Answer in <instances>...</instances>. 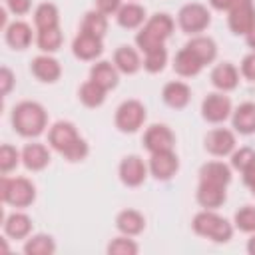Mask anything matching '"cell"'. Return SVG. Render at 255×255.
Here are the masks:
<instances>
[{"label": "cell", "instance_id": "obj_31", "mask_svg": "<svg viewBox=\"0 0 255 255\" xmlns=\"http://www.w3.org/2000/svg\"><path fill=\"white\" fill-rule=\"evenodd\" d=\"M106 94L108 92L104 88H100L96 82H92L90 78L78 88V100H80V104L86 106V108H90V110H96V108L104 106Z\"/></svg>", "mask_w": 255, "mask_h": 255}, {"label": "cell", "instance_id": "obj_5", "mask_svg": "<svg viewBox=\"0 0 255 255\" xmlns=\"http://www.w3.org/2000/svg\"><path fill=\"white\" fill-rule=\"evenodd\" d=\"M0 199L16 209H26L36 201V185L28 177H0Z\"/></svg>", "mask_w": 255, "mask_h": 255}, {"label": "cell", "instance_id": "obj_40", "mask_svg": "<svg viewBox=\"0 0 255 255\" xmlns=\"http://www.w3.org/2000/svg\"><path fill=\"white\" fill-rule=\"evenodd\" d=\"M239 74L243 80L255 82V52H249L243 56V60L239 64Z\"/></svg>", "mask_w": 255, "mask_h": 255}, {"label": "cell", "instance_id": "obj_34", "mask_svg": "<svg viewBox=\"0 0 255 255\" xmlns=\"http://www.w3.org/2000/svg\"><path fill=\"white\" fill-rule=\"evenodd\" d=\"M80 30L82 32H88V34H94L98 38H104L106 32H108V16L98 12L96 8L94 10H88L80 22Z\"/></svg>", "mask_w": 255, "mask_h": 255}, {"label": "cell", "instance_id": "obj_47", "mask_svg": "<svg viewBox=\"0 0 255 255\" xmlns=\"http://www.w3.org/2000/svg\"><path fill=\"white\" fill-rule=\"evenodd\" d=\"M245 42H247V46L251 48V52H255V28L245 36Z\"/></svg>", "mask_w": 255, "mask_h": 255}, {"label": "cell", "instance_id": "obj_37", "mask_svg": "<svg viewBox=\"0 0 255 255\" xmlns=\"http://www.w3.org/2000/svg\"><path fill=\"white\" fill-rule=\"evenodd\" d=\"M233 227L241 233H255V205H243L233 215Z\"/></svg>", "mask_w": 255, "mask_h": 255}, {"label": "cell", "instance_id": "obj_9", "mask_svg": "<svg viewBox=\"0 0 255 255\" xmlns=\"http://www.w3.org/2000/svg\"><path fill=\"white\" fill-rule=\"evenodd\" d=\"M231 112H233V104L229 96L223 92H211L201 102V118L207 124H213V126L223 124L225 120L231 118Z\"/></svg>", "mask_w": 255, "mask_h": 255}, {"label": "cell", "instance_id": "obj_1", "mask_svg": "<svg viewBox=\"0 0 255 255\" xmlns=\"http://www.w3.org/2000/svg\"><path fill=\"white\" fill-rule=\"evenodd\" d=\"M48 145L70 163L84 161L90 153L88 141L80 135L78 128L68 120H58L48 128Z\"/></svg>", "mask_w": 255, "mask_h": 255}, {"label": "cell", "instance_id": "obj_2", "mask_svg": "<svg viewBox=\"0 0 255 255\" xmlns=\"http://www.w3.org/2000/svg\"><path fill=\"white\" fill-rule=\"evenodd\" d=\"M10 122L18 135L26 139H34L48 129V112L40 102L24 100L12 108Z\"/></svg>", "mask_w": 255, "mask_h": 255}, {"label": "cell", "instance_id": "obj_19", "mask_svg": "<svg viewBox=\"0 0 255 255\" xmlns=\"http://www.w3.org/2000/svg\"><path fill=\"white\" fill-rule=\"evenodd\" d=\"M161 100L171 110H183L191 102V88L181 80H171L161 88Z\"/></svg>", "mask_w": 255, "mask_h": 255}, {"label": "cell", "instance_id": "obj_15", "mask_svg": "<svg viewBox=\"0 0 255 255\" xmlns=\"http://www.w3.org/2000/svg\"><path fill=\"white\" fill-rule=\"evenodd\" d=\"M195 201L201 209H219L227 201V185L199 179L195 189Z\"/></svg>", "mask_w": 255, "mask_h": 255}, {"label": "cell", "instance_id": "obj_39", "mask_svg": "<svg viewBox=\"0 0 255 255\" xmlns=\"http://www.w3.org/2000/svg\"><path fill=\"white\" fill-rule=\"evenodd\" d=\"M18 163H22V151H18V147H14L12 143H2L0 145V171H2V175H8L12 169L18 167Z\"/></svg>", "mask_w": 255, "mask_h": 255}, {"label": "cell", "instance_id": "obj_20", "mask_svg": "<svg viewBox=\"0 0 255 255\" xmlns=\"http://www.w3.org/2000/svg\"><path fill=\"white\" fill-rule=\"evenodd\" d=\"M50 161H52V153H50L48 145L32 141L22 147V165L28 171H42L50 165Z\"/></svg>", "mask_w": 255, "mask_h": 255}, {"label": "cell", "instance_id": "obj_23", "mask_svg": "<svg viewBox=\"0 0 255 255\" xmlns=\"http://www.w3.org/2000/svg\"><path fill=\"white\" fill-rule=\"evenodd\" d=\"M231 128L239 135L255 133V102H243L231 112Z\"/></svg>", "mask_w": 255, "mask_h": 255}, {"label": "cell", "instance_id": "obj_4", "mask_svg": "<svg viewBox=\"0 0 255 255\" xmlns=\"http://www.w3.org/2000/svg\"><path fill=\"white\" fill-rule=\"evenodd\" d=\"M191 229L195 235L209 239L213 243H227L233 237V223L217 213V209H201L191 219Z\"/></svg>", "mask_w": 255, "mask_h": 255}, {"label": "cell", "instance_id": "obj_46", "mask_svg": "<svg viewBox=\"0 0 255 255\" xmlns=\"http://www.w3.org/2000/svg\"><path fill=\"white\" fill-rule=\"evenodd\" d=\"M245 249H247V253H249V255H255V233H251V235H249Z\"/></svg>", "mask_w": 255, "mask_h": 255}, {"label": "cell", "instance_id": "obj_7", "mask_svg": "<svg viewBox=\"0 0 255 255\" xmlns=\"http://www.w3.org/2000/svg\"><path fill=\"white\" fill-rule=\"evenodd\" d=\"M147 120V110L139 100H124L114 114V124L122 133H135L143 128Z\"/></svg>", "mask_w": 255, "mask_h": 255}, {"label": "cell", "instance_id": "obj_17", "mask_svg": "<svg viewBox=\"0 0 255 255\" xmlns=\"http://www.w3.org/2000/svg\"><path fill=\"white\" fill-rule=\"evenodd\" d=\"M239 78H241L239 68L235 64H231V62L215 64L213 70H211V74H209V80H211L213 88L217 92H223V94L233 92L239 86Z\"/></svg>", "mask_w": 255, "mask_h": 255}, {"label": "cell", "instance_id": "obj_30", "mask_svg": "<svg viewBox=\"0 0 255 255\" xmlns=\"http://www.w3.org/2000/svg\"><path fill=\"white\" fill-rule=\"evenodd\" d=\"M34 26L36 30L60 28V10L52 2H42L34 10Z\"/></svg>", "mask_w": 255, "mask_h": 255}, {"label": "cell", "instance_id": "obj_26", "mask_svg": "<svg viewBox=\"0 0 255 255\" xmlns=\"http://www.w3.org/2000/svg\"><path fill=\"white\" fill-rule=\"evenodd\" d=\"M116 229H118L122 235L137 237V235L143 233V229H145V217H143L141 211H137V209H133V207L122 209V211L116 215Z\"/></svg>", "mask_w": 255, "mask_h": 255}, {"label": "cell", "instance_id": "obj_33", "mask_svg": "<svg viewBox=\"0 0 255 255\" xmlns=\"http://www.w3.org/2000/svg\"><path fill=\"white\" fill-rule=\"evenodd\" d=\"M36 46L42 54H56L62 48L64 34L60 28H50V30H36Z\"/></svg>", "mask_w": 255, "mask_h": 255}, {"label": "cell", "instance_id": "obj_44", "mask_svg": "<svg viewBox=\"0 0 255 255\" xmlns=\"http://www.w3.org/2000/svg\"><path fill=\"white\" fill-rule=\"evenodd\" d=\"M237 0H207L209 8L217 10V12H229L233 6H235Z\"/></svg>", "mask_w": 255, "mask_h": 255}, {"label": "cell", "instance_id": "obj_24", "mask_svg": "<svg viewBox=\"0 0 255 255\" xmlns=\"http://www.w3.org/2000/svg\"><path fill=\"white\" fill-rule=\"evenodd\" d=\"M90 80L96 82L100 88H104L106 92H112L118 88L120 84V72L114 66V62L108 60H98L96 64H92L90 68Z\"/></svg>", "mask_w": 255, "mask_h": 255}, {"label": "cell", "instance_id": "obj_6", "mask_svg": "<svg viewBox=\"0 0 255 255\" xmlns=\"http://www.w3.org/2000/svg\"><path fill=\"white\" fill-rule=\"evenodd\" d=\"M209 24H211V12L205 4L189 2V4H183L177 12V26L187 36L203 34L209 28Z\"/></svg>", "mask_w": 255, "mask_h": 255}, {"label": "cell", "instance_id": "obj_21", "mask_svg": "<svg viewBox=\"0 0 255 255\" xmlns=\"http://www.w3.org/2000/svg\"><path fill=\"white\" fill-rule=\"evenodd\" d=\"M32 219H30V215H26L24 211H12V213H8L6 217H4V223H2V227H4V235L6 237H10V239H14V241H24V239H28L30 235H32Z\"/></svg>", "mask_w": 255, "mask_h": 255}, {"label": "cell", "instance_id": "obj_43", "mask_svg": "<svg viewBox=\"0 0 255 255\" xmlns=\"http://www.w3.org/2000/svg\"><path fill=\"white\" fill-rule=\"evenodd\" d=\"M4 6L14 16H24L32 8V0H4Z\"/></svg>", "mask_w": 255, "mask_h": 255}, {"label": "cell", "instance_id": "obj_32", "mask_svg": "<svg viewBox=\"0 0 255 255\" xmlns=\"http://www.w3.org/2000/svg\"><path fill=\"white\" fill-rule=\"evenodd\" d=\"M22 249L26 255H54L56 253V241L48 233H34L28 239H24Z\"/></svg>", "mask_w": 255, "mask_h": 255}, {"label": "cell", "instance_id": "obj_13", "mask_svg": "<svg viewBox=\"0 0 255 255\" xmlns=\"http://www.w3.org/2000/svg\"><path fill=\"white\" fill-rule=\"evenodd\" d=\"M141 143L147 149V153L175 149V133L165 124H151V126L145 128Z\"/></svg>", "mask_w": 255, "mask_h": 255}, {"label": "cell", "instance_id": "obj_10", "mask_svg": "<svg viewBox=\"0 0 255 255\" xmlns=\"http://www.w3.org/2000/svg\"><path fill=\"white\" fill-rule=\"evenodd\" d=\"M203 147L213 157H229L237 147L235 131L229 128H213L205 133Z\"/></svg>", "mask_w": 255, "mask_h": 255}, {"label": "cell", "instance_id": "obj_11", "mask_svg": "<svg viewBox=\"0 0 255 255\" xmlns=\"http://www.w3.org/2000/svg\"><path fill=\"white\" fill-rule=\"evenodd\" d=\"M147 175H149V169H147V161H143V157H139L137 153H129V155L122 157V161L118 165V177L126 187L143 185Z\"/></svg>", "mask_w": 255, "mask_h": 255}, {"label": "cell", "instance_id": "obj_12", "mask_svg": "<svg viewBox=\"0 0 255 255\" xmlns=\"http://www.w3.org/2000/svg\"><path fill=\"white\" fill-rule=\"evenodd\" d=\"M147 169H149V175L153 179H157V181H169V179H173L175 173L179 171V157H177L175 149L149 153Z\"/></svg>", "mask_w": 255, "mask_h": 255}, {"label": "cell", "instance_id": "obj_14", "mask_svg": "<svg viewBox=\"0 0 255 255\" xmlns=\"http://www.w3.org/2000/svg\"><path fill=\"white\" fill-rule=\"evenodd\" d=\"M72 54L82 62H96L104 54V38L80 30L72 40Z\"/></svg>", "mask_w": 255, "mask_h": 255}, {"label": "cell", "instance_id": "obj_38", "mask_svg": "<svg viewBox=\"0 0 255 255\" xmlns=\"http://www.w3.org/2000/svg\"><path fill=\"white\" fill-rule=\"evenodd\" d=\"M106 251H108V255H137L139 245H137L135 239H131L129 235H122V233H120L118 237H114V239L108 243Z\"/></svg>", "mask_w": 255, "mask_h": 255}, {"label": "cell", "instance_id": "obj_36", "mask_svg": "<svg viewBox=\"0 0 255 255\" xmlns=\"http://www.w3.org/2000/svg\"><path fill=\"white\" fill-rule=\"evenodd\" d=\"M229 165L233 169H237L239 173L251 169L255 165V147L251 145H241V147H235V151L229 155Z\"/></svg>", "mask_w": 255, "mask_h": 255}, {"label": "cell", "instance_id": "obj_28", "mask_svg": "<svg viewBox=\"0 0 255 255\" xmlns=\"http://www.w3.org/2000/svg\"><path fill=\"white\" fill-rule=\"evenodd\" d=\"M185 48H189L199 60L203 66H209L215 62L217 58V44L211 36H205V34H197V36H191L187 42H185Z\"/></svg>", "mask_w": 255, "mask_h": 255}, {"label": "cell", "instance_id": "obj_22", "mask_svg": "<svg viewBox=\"0 0 255 255\" xmlns=\"http://www.w3.org/2000/svg\"><path fill=\"white\" fill-rule=\"evenodd\" d=\"M4 40H6V44H8L12 50L22 52V50L30 48V44H32V40H34L32 26H30L28 22H24V20H14V22H10V24L6 26V30H4Z\"/></svg>", "mask_w": 255, "mask_h": 255}, {"label": "cell", "instance_id": "obj_3", "mask_svg": "<svg viewBox=\"0 0 255 255\" xmlns=\"http://www.w3.org/2000/svg\"><path fill=\"white\" fill-rule=\"evenodd\" d=\"M173 30H175V20L167 12H155L137 30V34H135V48L141 54H145V52H149L153 48L165 46V42L171 38Z\"/></svg>", "mask_w": 255, "mask_h": 255}, {"label": "cell", "instance_id": "obj_25", "mask_svg": "<svg viewBox=\"0 0 255 255\" xmlns=\"http://www.w3.org/2000/svg\"><path fill=\"white\" fill-rule=\"evenodd\" d=\"M147 18L149 16H147L145 8L141 4H137V2H126V4H122V8L116 14L118 26H122L126 30H139L145 24Z\"/></svg>", "mask_w": 255, "mask_h": 255}, {"label": "cell", "instance_id": "obj_18", "mask_svg": "<svg viewBox=\"0 0 255 255\" xmlns=\"http://www.w3.org/2000/svg\"><path fill=\"white\" fill-rule=\"evenodd\" d=\"M114 66L118 68L120 74L126 76H133L141 70V52L129 44H122L114 50V58H112Z\"/></svg>", "mask_w": 255, "mask_h": 255}, {"label": "cell", "instance_id": "obj_41", "mask_svg": "<svg viewBox=\"0 0 255 255\" xmlns=\"http://www.w3.org/2000/svg\"><path fill=\"white\" fill-rule=\"evenodd\" d=\"M14 86H16V76H14V72H12L8 66H2V68H0V90H2V96H8Z\"/></svg>", "mask_w": 255, "mask_h": 255}, {"label": "cell", "instance_id": "obj_45", "mask_svg": "<svg viewBox=\"0 0 255 255\" xmlns=\"http://www.w3.org/2000/svg\"><path fill=\"white\" fill-rule=\"evenodd\" d=\"M241 177H243V183H245V187L249 189V193L255 197V165H253L251 169L243 171V173H241Z\"/></svg>", "mask_w": 255, "mask_h": 255}, {"label": "cell", "instance_id": "obj_29", "mask_svg": "<svg viewBox=\"0 0 255 255\" xmlns=\"http://www.w3.org/2000/svg\"><path fill=\"white\" fill-rule=\"evenodd\" d=\"M173 72L177 74V76H181V78H193V76H197L205 66L201 64V60L189 50V48H181L177 54H175V58H173Z\"/></svg>", "mask_w": 255, "mask_h": 255}, {"label": "cell", "instance_id": "obj_8", "mask_svg": "<svg viewBox=\"0 0 255 255\" xmlns=\"http://www.w3.org/2000/svg\"><path fill=\"white\" fill-rule=\"evenodd\" d=\"M227 26L235 36H247L255 28V0H237L227 12Z\"/></svg>", "mask_w": 255, "mask_h": 255}, {"label": "cell", "instance_id": "obj_35", "mask_svg": "<svg viewBox=\"0 0 255 255\" xmlns=\"http://www.w3.org/2000/svg\"><path fill=\"white\" fill-rule=\"evenodd\" d=\"M167 58H169V56H167L165 46L153 48V50H149V52L143 54V58H141V68H143L147 74H159V72L165 70Z\"/></svg>", "mask_w": 255, "mask_h": 255}, {"label": "cell", "instance_id": "obj_42", "mask_svg": "<svg viewBox=\"0 0 255 255\" xmlns=\"http://www.w3.org/2000/svg\"><path fill=\"white\" fill-rule=\"evenodd\" d=\"M122 4H124L122 0H94V8L106 16H116Z\"/></svg>", "mask_w": 255, "mask_h": 255}, {"label": "cell", "instance_id": "obj_27", "mask_svg": "<svg viewBox=\"0 0 255 255\" xmlns=\"http://www.w3.org/2000/svg\"><path fill=\"white\" fill-rule=\"evenodd\" d=\"M199 179L201 181H213V183H221V185H229L233 179V167L221 159H211L205 161L199 167Z\"/></svg>", "mask_w": 255, "mask_h": 255}, {"label": "cell", "instance_id": "obj_16", "mask_svg": "<svg viewBox=\"0 0 255 255\" xmlns=\"http://www.w3.org/2000/svg\"><path fill=\"white\" fill-rule=\"evenodd\" d=\"M32 76L42 84H56L62 76V66L52 54H40L30 62Z\"/></svg>", "mask_w": 255, "mask_h": 255}]
</instances>
